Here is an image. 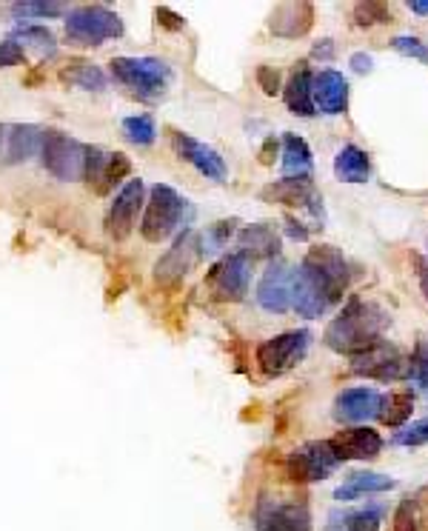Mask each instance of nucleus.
<instances>
[{
  "mask_svg": "<svg viewBox=\"0 0 428 531\" xmlns=\"http://www.w3.org/2000/svg\"><path fill=\"white\" fill-rule=\"evenodd\" d=\"M349 263L340 249L317 246L292 272V309L303 317H320L349 292Z\"/></svg>",
  "mask_w": 428,
  "mask_h": 531,
  "instance_id": "obj_1",
  "label": "nucleus"
},
{
  "mask_svg": "<svg viewBox=\"0 0 428 531\" xmlns=\"http://www.w3.org/2000/svg\"><path fill=\"white\" fill-rule=\"evenodd\" d=\"M386 326H389V315L377 303L351 297L349 303L343 306V312L329 323L323 340H326L331 352L357 357V354H363L374 343L383 340Z\"/></svg>",
  "mask_w": 428,
  "mask_h": 531,
  "instance_id": "obj_2",
  "label": "nucleus"
},
{
  "mask_svg": "<svg viewBox=\"0 0 428 531\" xmlns=\"http://www.w3.org/2000/svg\"><path fill=\"white\" fill-rule=\"evenodd\" d=\"M109 66H112V78L140 98H157L172 83V69L160 58H115Z\"/></svg>",
  "mask_w": 428,
  "mask_h": 531,
  "instance_id": "obj_3",
  "label": "nucleus"
},
{
  "mask_svg": "<svg viewBox=\"0 0 428 531\" xmlns=\"http://www.w3.org/2000/svg\"><path fill=\"white\" fill-rule=\"evenodd\" d=\"M186 209H189V203L177 195L172 186L157 183L155 189H152V195H149V203H146V215H143V223H140V235L146 237L149 243L166 240L180 226Z\"/></svg>",
  "mask_w": 428,
  "mask_h": 531,
  "instance_id": "obj_4",
  "label": "nucleus"
},
{
  "mask_svg": "<svg viewBox=\"0 0 428 531\" xmlns=\"http://www.w3.org/2000/svg\"><path fill=\"white\" fill-rule=\"evenodd\" d=\"M40 163L58 180H80L83 169H86V146L69 138L66 132L46 129L43 143H40Z\"/></svg>",
  "mask_w": 428,
  "mask_h": 531,
  "instance_id": "obj_5",
  "label": "nucleus"
},
{
  "mask_svg": "<svg viewBox=\"0 0 428 531\" xmlns=\"http://www.w3.org/2000/svg\"><path fill=\"white\" fill-rule=\"evenodd\" d=\"M309 343H312V332H306V329L269 337L254 352L257 369L266 374V377H280V374L292 372L294 366L309 352Z\"/></svg>",
  "mask_w": 428,
  "mask_h": 531,
  "instance_id": "obj_6",
  "label": "nucleus"
},
{
  "mask_svg": "<svg viewBox=\"0 0 428 531\" xmlns=\"http://www.w3.org/2000/svg\"><path fill=\"white\" fill-rule=\"evenodd\" d=\"M123 20L106 6H80L66 18V38L80 46H100L103 40L120 38Z\"/></svg>",
  "mask_w": 428,
  "mask_h": 531,
  "instance_id": "obj_7",
  "label": "nucleus"
},
{
  "mask_svg": "<svg viewBox=\"0 0 428 531\" xmlns=\"http://www.w3.org/2000/svg\"><path fill=\"white\" fill-rule=\"evenodd\" d=\"M249 280H252L249 260L243 255H226L209 269L206 289L220 303H240L243 297L249 295Z\"/></svg>",
  "mask_w": 428,
  "mask_h": 531,
  "instance_id": "obj_8",
  "label": "nucleus"
},
{
  "mask_svg": "<svg viewBox=\"0 0 428 531\" xmlns=\"http://www.w3.org/2000/svg\"><path fill=\"white\" fill-rule=\"evenodd\" d=\"M351 374L371 377V380H409V360L397 352V346H391L389 340L374 343L363 354L351 357Z\"/></svg>",
  "mask_w": 428,
  "mask_h": 531,
  "instance_id": "obj_9",
  "label": "nucleus"
},
{
  "mask_svg": "<svg viewBox=\"0 0 428 531\" xmlns=\"http://www.w3.org/2000/svg\"><path fill=\"white\" fill-rule=\"evenodd\" d=\"M340 466L337 454L331 452L329 440H312L300 449H294L286 457V472L297 483H317L326 480L334 469Z\"/></svg>",
  "mask_w": 428,
  "mask_h": 531,
  "instance_id": "obj_10",
  "label": "nucleus"
},
{
  "mask_svg": "<svg viewBox=\"0 0 428 531\" xmlns=\"http://www.w3.org/2000/svg\"><path fill=\"white\" fill-rule=\"evenodd\" d=\"M197 257H200V237H197L195 229H186L183 235H177L172 249L157 260V283H163V286H175V283H180L183 277L192 272Z\"/></svg>",
  "mask_w": 428,
  "mask_h": 531,
  "instance_id": "obj_11",
  "label": "nucleus"
},
{
  "mask_svg": "<svg viewBox=\"0 0 428 531\" xmlns=\"http://www.w3.org/2000/svg\"><path fill=\"white\" fill-rule=\"evenodd\" d=\"M143 192H146V186H143L140 177H132V180L117 192L115 200H112V209H109V215H106V232H109V237L126 240V237L132 235L137 212H140V206H143Z\"/></svg>",
  "mask_w": 428,
  "mask_h": 531,
  "instance_id": "obj_12",
  "label": "nucleus"
},
{
  "mask_svg": "<svg viewBox=\"0 0 428 531\" xmlns=\"http://www.w3.org/2000/svg\"><path fill=\"white\" fill-rule=\"evenodd\" d=\"M331 452L337 454L340 463L346 460H374L383 452V437L369 429V426H354V429H343L329 440Z\"/></svg>",
  "mask_w": 428,
  "mask_h": 531,
  "instance_id": "obj_13",
  "label": "nucleus"
},
{
  "mask_svg": "<svg viewBox=\"0 0 428 531\" xmlns=\"http://www.w3.org/2000/svg\"><path fill=\"white\" fill-rule=\"evenodd\" d=\"M257 303L272 312V315H283L292 309V272L277 260L266 269V275L260 277L257 286Z\"/></svg>",
  "mask_w": 428,
  "mask_h": 531,
  "instance_id": "obj_14",
  "label": "nucleus"
},
{
  "mask_svg": "<svg viewBox=\"0 0 428 531\" xmlns=\"http://www.w3.org/2000/svg\"><path fill=\"white\" fill-rule=\"evenodd\" d=\"M172 146H175L177 155L186 163H192L203 177H209V180H223L226 177V160L220 158L212 146L200 143V140L186 135V132H172Z\"/></svg>",
  "mask_w": 428,
  "mask_h": 531,
  "instance_id": "obj_15",
  "label": "nucleus"
},
{
  "mask_svg": "<svg viewBox=\"0 0 428 531\" xmlns=\"http://www.w3.org/2000/svg\"><path fill=\"white\" fill-rule=\"evenodd\" d=\"M383 403V394L377 389H346L337 394L334 400V420L337 423H366L371 417H377Z\"/></svg>",
  "mask_w": 428,
  "mask_h": 531,
  "instance_id": "obj_16",
  "label": "nucleus"
},
{
  "mask_svg": "<svg viewBox=\"0 0 428 531\" xmlns=\"http://www.w3.org/2000/svg\"><path fill=\"white\" fill-rule=\"evenodd\" d=\"M314 109H320L323 115H343L349 109V80L340 72L326 69L312 80Z\"/></svg>",
  "mask_w": 428,
  "mask_h": 531,
  "instance_id": "obj_17",
  "label": "nucleus"
},
{
  "mask_svg": "<svg viewBox=\"0 0 428 531\" xmlns=\"http://www.w3.org/2000/svg\"><path fill=\"white\" fill-rule=\"evenodd\" d=\"M314 26V6L306 0L297 3H280L269 18V29L277 38H306Z\"/></svg>",
  "mask_w": 428,
  "mask_h": 531,
  "instance_id": "obj_18",
  "label": "nucleus"
},
{
  "mask_svg": "<svg viewBox=\"0 0 428 531\" xmlns=\"http://www.w3.org/2000/svg\"><path fill=\"white\" fill-rule=\"evenodd\" d=\"M257 531H314L309 509L300 503H266L257 514Z\"/></svg>",
  "mask_w": 428,
  "mask_h": 531,
  "instance_id": "obj_19",
  "label": "nucleus"
},
{
  "mask_svg": "<svg viewBox=\"0 0 428 531\" xmlns=\"http://www.w3.org/2000/svg\"><path fill=\"white\" fill-rule=\"evenodd\" d=\"M263 200L269 203H283V206H312L314 212L320 215L323 203L312 186V177H286V180H277V183H269L263 192H260Z\"/></svg>",
  "mask_w": 428,
  "mask_h": 531,
  "instance_id": "obj_20",
  "label": "nucleus"
},
{
  "mask_svg": "<svg viewBox=\"0 0 428 531\" xmlns=\"http://www.w3.org/2000/svg\"><path fill=\"white\" fill-rule=\"evenodd\" d=\"M237 246L246 260H260V257H277L280 255V237L274 232L272 226L266 223H254V226H246L240 237H237Z\"/></svg>",
  "mask_w": 428,
  "mask_h": 531,
  "instance_id": "obj_21",
  "label": "nucleus"
},
{
  "mask_svg": "<svg viewBox=\"0 0 428 531\" xmlns=\"http://www.w3.org/2000/svg\"><path fill=\"white\" fill-rule=\"evenodd\" d=\"M312 72L306 63H297V69L292 72V78L283 89V98H286V106L292 109V115L297 118H312L314 112V95H312Z\"/></svg>",
  "mask_w": 428,
  "mask_h": 531,
  "instance_id": "obj_22",
  "label": "nucleus"
},
{
  "mask_svg": "<svg viewBox=\"0 0 428 531\" xmlns=\"http://www.w3.org/2000/svg\"><path fill=\"white\" fill-rule=\"evenodd\" d=\"M397 489V480L389 477V474H377V472H357L351 474L349 480L334 492V497L340 503H349V500H357L363 494H380V492H391Z\"/></svg>",
  "mask_w": 428,
  "mask_h": 531,
  "instance_id": "obj_23",
  "label": "nucleus"
},
{
  "mask_svg": "<svg viewBox=\"0 0 428 531\" xmlns=\"http://www.w3.org/2000/svg\"><path fill=\"white\" fill-rule=\"evenodd\" d=\"M9 146H6V160L9 163H23V160L40 155V143H43V129L32 123H18L9 129Z\"/></svg>",
  "mask_w": 428,
  "mask_h": 531,
  "instance_id": "obj_24",
  "label": "nucleus"
},
{
  "mask_svg": "<svg viewBox=\"0 0 428 531\" xmlns=\"http://www.w3.org/2000/svg\"><path fill=\"white\" fill-rule=\"evenodd\" d=\"M334 175L343 183H366L371 177V160L360 146H343L334 158Z\"/></svg>",
  "mask_w": 428,
  "mask_h": 531,
  "instance_id": "obj_25",
  "label": "nucleus"
},
{
  "mask_svg": "<svg viewBox=\"0 0 428 531\" xmlns=\"http://www.w3.org/2000/svg\"><path fill=\"white\" fill-rule=\"evenodd\" d=\"M60 80L69 83V86L86 89V92H103L106 83H109L106 72L95 63H89V60H69L66 69L60 72Z\"/></svg>",
  "mask_w": 428,
  "mask_h": 531,
  "instance_id": "obj_26",
  "label": "nucleus"
},
{
  "mask_svg": "<svg viewBox=\"0 0 428 531\" xmlns=\"http://www.w3.org/2000/svg\"><path fill=\"white\" fill-rule=\"evenodd\" d=\"M312 166L314 160L309 143L289 132L283 138V172H286V177H309Z\"/></svg>",
  "mask_w": 428,
  "mask_h": 531,
  "instance_id": "obj_27",
  "label": "nucleus"
},
{
  "mask_svg": "<svg viewBox=\"0 0 428 531\" xmlns=\"http://www.w3.org/2000/svg\"><path fill=\"white\" fill-rule=\"evenodd\" d=\"M414 412V394L411 392H391L383 397V403H380V423L383 426H391V429H397V426H403L406 420Z\"/></svg>",
  "mask_w": 428,
  "mask_h": 531,
  "instance_id": "obj_28",
  "label": "nucleus"
},
{
  "mask_svg": "<svg viewBox=\"0 0 428 531\" xmlns=\"http://www.w3.org/2000/svg\"><path fill=\"white\" fill-rule=\"evenodd\" d=\"M123 135L132 140V143H137V146H149L157 138L155 120L149 118V115H132V118L123 120Z\"/></svg>",
  "mask_w": 428,
  "mask_h": 531,
  "instance_id": "obj_29",
  "label": "nucleus"
},
{
  "mask_svg": "<svg viewBox=\"0 0 428 531\" xmlns=\"http://www.w3.org/2000/svg\"><path fill=\"white\" fill-rule=\"evenodd\" d=\"M354 23L357 26H380V23H394V15L386 3H357L354 6Z\"/></svg>",
  "mask_w": 428,
  "mask_h": 531,
  "instance_id": "obj_30",
  "label": "nucleus"
},
{
  "mask_svg": "<svg viewBox=\"0 0 428 531\" xmlns=\"http://www.w3.org/2000/svg\"><path fill=\"white\" fill-rule=\"evenodd\" d=\"M12 43H32L38 49H46V52H55V35L46 29V26H20L12 32Z\"/></svg>",
  "mask_w": 428,
  "mask_h": 531,
  "instance_id": "obj_31",
  "label": "nucleus"
},
{
  "mask_svg": "<svg viewBox=\"0 0 428 531\" xmlns=\"http://www.w3.org/2000/svg\"><path fill=\"white\" fill-rule=\"evenodd\" d=\"M409 380H414L428 400V340H420L409 357Z\"/></svg>",
  "mask_w": 428,
  "mask_h": 531,
  "instance_id": "obj_32",
  "label": "nucleus"
},
{
  "mask_svg": "<svg viewBox=\"0 0 428 531\" xmlns=\"http://www.w3.org/2000/svg\"><path fill=\"white\" fill-rule=\"evenodd\" d=\"M129 169H132V163H129V158L126 155H120V152H109V163H106V172H103V177H100V186L95 189V192H109L115 183H120L123 177L129 175Z\"/></svg>",
  "mask_w": 428,
  "mask_h": 531,
  "instance_id": "obj_33",
  "label": "nucleus"
},
{
  "mask_svg": "<svg viewBox=\"0 0 428 531\" xmlns=\"http://www.w3.org/2000/svg\"><path fill=\"white\" fill-rule=\"evenodd\" d=\"M12 12L18 18H60L66 6L63 3H15Z\"/></svg>",
  "mask_w": 428,
  "mask_h": 531,
  "instance_id": "obj_34",
  "label": "nucleus"
},
{
  "mask_svg": "<svg viewBox=\"0 0 428 531\" xmlns=\"http://www.w3.org/2000/svg\"><path fill=\"white\" fill-rule=\"evenodd\" d=\"M391 443H394V446H409V449H414V446H426L428 443V417H423V420H417V423L406 426L403 432L394 434V437H391Z\"/></svg>",
  "mask_w": 428,
  "mask_h": 531,
  "instance_id": "obj_35",
  "label": "nucleus"
},
{
  "mask_svg": "<svg viewBox=\"0 0 428 531\" xmlns=\"http://www.w3.org/2000/svg\"><path fill=\"white\" fill-rule=\"evenodd\" d=\"M391 46L400 52V55H406V58L414 60H423L428 63V46L420 38H411V35H400V38L391 40Z\"/></svg>",
  "mask_w": 428,
  "mask_h": 531,
  "instance_id": "obj_36",
  "label": "nucleus"
},
{
  "mask_svg": "<svg viewBox=\"0 0 428 531\" xmlns=\"http://www.w3.org/2000/svg\"><path fill=\"white\" fill-rule=\"evenodd\" d=\"M346 531H380V512L363 509L346 517Z\"/></svg>",
  "mask_w": 428,
  "mask_h": 531,
  "instance_id": "obj_37",
  "label": "nucleus"
},
{
  "mask_svg": "<svg viewBox=\"0 0 428 531\" xmlns=\"http://www.w3.org/2000/svg\"><path fill=\"white\" fill-rule=\"evenodd\" d=\"M394 531H417V514H414V500H403L394 512Z\"/></svg>",
  "mask_w": 428,
  "mask_h": 531,
  "instance_id": "obj_38",
  "label": "nucleus"
},
{
  "mask_svg": "<svg viewBox=\"0 0 428 531\" xmlns=\"http://www.w3.org/2000/svg\"><path fill=\"white\" fill-rule=\"evenodd\" d=\"M257 86L263 89V95H269L274 98L277 92H280V72L269 66V63H263L260 69H257Z\"/></svg>",
  "mask_w": 428,
  "mask_h": 531,
  "instance_id": "obj_39",
  "label": "nucleus"
},
{
  "mask_svg": "<svg viewBox=\"0 0 428 531\" xmlns=\"http://www.w3.org/2000/svg\"><path fill=\"white\" fill-rule=\"evenodd\" d=\"M23 46L18 43H12V40H6V43H0V69H9V66H18L23 63Z\"/></svg>",
  "mask_w": 428,
  "mask_h": 531,
  "instance_id": "obj_40",
  "label": "nucleus"
},
{
  "mask_svg": "<svg viewBox=\"0 0 428 531\" xmlns=\"http://www.w3.org/2000/svg\"><path fill=\"white\" fill-rule=\"evenodd\" d=\"M411 269H414V277L420 283V292H423L428 303V257L420 255V252H411Z\"/></svg>",
  "mask_w": 428,
  "mask_h": 531,
  "instance_id": "obj_41",
  "label": "nucleus"
},
{
  "mask_svg": "<svg viewBox=\"0 0 428 531\" xmlns=\"http://www.w3.org/2000/svg\"><path fill=\"white\" fill-rule=\"evenodd\" d=\"M157 23H160L163 29H172V32H180L186 20L180 18V15H175L172 9H166V6H160V9H157Z\"/></svg>",
  "mask_w": 428,
  "mask_h": 531,
  "instance_id": "obj_42",
  "label": "nucleus"
},
{
  "mask_svg": "<svg viewBox=\"0 0 428 531\" xmlns=\"http://www.w3.org/2000/svg\"><path fill=\"white\" fill-rule=\"evenodd\" d=\"M234 226H237L234 220H220V223H214V226H212L214 246H223V243H226V240L232 237Z\"/></svg>",
  "mask_w": 428,
  "mask_h": 531,
  "instance_id": "obj_43",
  "label": "nucleus"
},
{
  "mask_svg": "<svg viewBox=\"0 0 428 531\" xmlns=\"http://www.w3.org/2000/svg\"><path fill=\"white\" fill-rule=\"evenodd\" d=\"M351 69L357 72V75H371V69H374V60L371 55H363V52H357V55H351Z\"/></svg>",
  "mask_w": 428,
  "mask_h": 531,
  "instance_id": "obj_44",
  "label": "nucleus"
},
{
  "mask_svg": "<svg viewBox=\"0 0 428 531\" xmlns=\"http://www.w3.org/2000/svg\"><path fill=\"white\" fill-rule=\"evenodd\" d=\"M274 155H277V140L269 138L263 143V149H260V163H263V166H272Z\"/></svg>",
  "mask_w": 428,
  "mask_h": 531,
  "instance_id": "obj_45",
  "label": "nucleus"
},
{
  "mask_svg": "<svg viewBox=\"0 0 428 531\" xmlns=\"http://www.w3.org/2000/svg\"><path fill=\"white\" fill-rule=\"evenodd\" d=\"M334 55V40H323L320 46H314V58L329 60Z\"/></svg>",
  "mask_w": 428,
  "mask_h": 531,
  "instance_id": "obj_46",
  "label": "nucleus"
},
{
  "mask_svg": "<svg viewBox=\"0 0 428 531\" xmlns=\"http://www.w3.org/2000/svg\"><path fill=\"white\" fill-rule=\"evenodd\" d=\"M286 226H289V235H292L294 240H306V237H309V232H306L294 217H286Z\"/></svg>",
  "mask_w": 428,
  "mask_h": 531,
  "instance_id": "obj_47",
  "label": "nucleus"
},
{
  "mask_svg": "<svg viewBox=\"0 0 428 531\" xmlns=\"http://www.w3.org/2000/svg\"><path fill=\"white\" fill-rule=\"evenodd\" d=\"M409 9L414 15H428V3H420V0H411Z\"/></svg>",
  "mask_w": 428,
  "mask_h": 531,
  "instance_id": "obj_48",
  "label": "nucleus"
},
{
  "mask_svg": "<svg viewBox=\"0 0 428 531\" xmlns=\"http://www.w3.org/2000/svg\"><path fill=\"white\" fill-rule=\"evenodd\" d=\"M3 138H6V135H3V126H0V143H3Z\"/></svg>",
  "mask_w": 428,
  "mask_h": 531,
  "instance_id": "obj_49",
  "label": "nucleus"
}]
</instances>
